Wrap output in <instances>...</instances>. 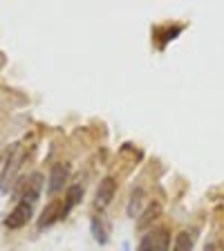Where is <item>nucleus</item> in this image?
I'll return each mask as SVG.
<instances>
[{"label":"nucleus","instance_id":"nucleus-1","mask_svg":"<svg viewBox=\"0 0 224 251\" xmlns=\"http://www.w3.org/2000/svg\"><path fill=\"white\" fill-rule=\"evenodd\" d=\"M168 247H171V229L155 226L141 238L137 251H168Z\"/></svg>","mask_w":224,"mask_h":251},{"label":"nucleus","instance_id":"nucleus-2","mask_svg":"<svg viewBox=\"0 0 224 251\" xmlns=\"http://www.w3.org/2000/svg\"><path fill=\"white\" fill-rule=\"evenodd\" d=\"M41 191H43V175L41 173H31L29 177L21 184V191H16V195H18L21 202L34 204L41 198Z\"/></svg>","mask_w":224,"mask_h":251},{"label":"nucleus","instance_id":"nucleus-3","mask_svg":"<svg viewBox=\"0 0 224 251\" xmlns=\"http://www.w3.org/2000/svg\"><path fill=\"white\" fill-rule=\"evenodd\" d=\"M117 195V179L112 177V175H108V177H103L99 182V186H97V193H94V206L99 211L108 209L110 204H112V200H115Z\"/></svg>","mask_w":224,"mask_h":251},{"label":"nucleus","instance_id":"nucleus-4","mask_svg":"<svg viewBox=\"0 0 224 251\" xmlns=\"http://www.w3.org/2000/svg\"><path fill=\"white\" fill-rule=\"evenodd\" d=\"M63 218H65V204H63V200L52 198L45 204V209L41 211L38 229H47V226H52L54 222H58V220H63Z\"/></svg>","mask_w":224,"mask_h":251},{"label":"nucleus","instance_id":"nucleus-5","mask_svg":"<svg viewBox=\"0 0 224 251\" xmlns=\"http://www.w3.org/2000/svg\"><path fill=\"white\" fill-rule=\"evenodd\" d=\"M29 220H31V204L18 202L14 209L9 211V215L5 218V226L11 231H16V229H23Z\"/></svg>","mask_w":224,"mask_h":251},{"label":"nucleus","instance_id":"nucleus-6","mask_svg":"<svg viewBox=\"0 0 224 251\" xmlns=\"http://www.w3.org/2000/svg\"><path fill=\"white\" fill-rule=\"evenodd\" d=\"M68 177H70V164L65 162L54 164L52 171H50V179H47V193L56 195L63 188V184L68 182Z\"/></svg>","mask_w":224,"mask_h":251},{"label":"nucleus","instance_id":"nucleus-7","mask_svg":"<svg viewBox=\"0 0 224 251\" xmlns=\"http://www.w3.org/2000/svg\"><path fill=\"white\" fill-rule=\"evenodd\" d=\"M90 229H92L94 240L99 242V245H108V240H110V225H108V220H105L103 215H94L92 222H90Z\"/></svg>","mask_w":224,"mask_h":251},{"label":"nucleus","instance_id":"nucleus-8","mask_svg":"<svg viewBox=\"0 0 224 251\" xmlns=\"http://www.w3.org/2000/svg\"><path fill=\"white\" fill-rule=\"evenodd\" d=\"M159 215H162V204H159V202H150L146 206V211L141 213V218L137 220V229H139V231H146L148 226H150L152 222L159 218Z\"/></svg>","mask_w":224,"mask_h":251},{"label":"nucleus","instance_id":"nucleus-9","mask_svg":"<svg viewBox=\"0 0 224 251\" xmlns=\"http://www.w3.org/2000/svg\"><path fill=\"white\" fill-rule=\"evenodd\" d=\"M83 200V186L81 184H72V186L65 191V198H63V204H65V215L76 206L78 202Z\"/></svg>","mask_w":224,"mask_h":251},{"label":"nucleus","instance_id":"nucleus-10","mask_svg":"<svg viewBox=\"0 0 224 251\" xmlns=\"http://www.w3.org/2000/svg\"><path fill=\"white\" fill-rule=\"evenodd\" d=\"M195 245V235L191 231H179L175 235V242H173V251H193Z\"/></svg>","mask_w":224,"mask_h":251},{"label":"nucleus","instance_id":"nucleus-11","mask_svg":"<svg viewBox=\"0 0 224 251\" xmlns=\"http://www.w3.org/2000/svg\"><path fill=\"white\" fill-rule=\"evenodd\" d=\"M144 200H146L144 188H135V191H132V195H130V204H128V215H130V218H137V215L141 213Z\"/></svg>","mask_w":224,"mask_h":251},{"label":"nucleus","instance_id":"nucleus-12","mask_svg":"<svg viewBox=\"0 0 224 251\" xmlns=\"http://www.w3.org/2000/svg\"><path fill=\"white\" fill-rule=\"evenodd\" d=\"M204 251H218V245H215V242H206Z\"/></svg>","mask_w":224,"mask_h":251},{"label":"nucleus","instance_id":"nucleus-13","mask_svg":"<svg viewBox=\"0 0 224 251\" xmlns=\"http://www.w3.org/2000/svg\"><path fill=\"white\" fill-rule=\"evenodd\" d=\"M121 251H130V245H128V242H124V247H121Z\"/></svg>","mask_w":224,"mask_h":251}]
</instances>
